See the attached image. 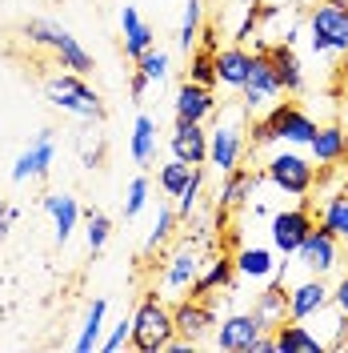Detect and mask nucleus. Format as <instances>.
<instances>
[{
	"label": "nucleus",
	"instance_id": "obj_1",
	"mask_svg": "<svg viewBox=\"0 0 348 353\" xmlns=\"http://www.w3.org/2000/svg\"><path fill=\"white\" fill-rule=\"evenodd\" d=\"M316 121L308 117L296 101H276L268 112H261L252 125H248V145L261 149V145H272V141H284V145H305L316 137Z\"/></svg>",
	"mask_w": 348,
	"mask_h": 353
},
{
	"label": "nucleus",
	"instance_id": "obj_2",
	"mask_svg": "<svg viewBox=\"0 0 348 353\" xmlns=\"http://www.w3.org/2000/svg\"><path fill=\"white\" fill-rule=\"evenodd\" d=\"M248 125H252V112L244 105H224L217 109V125L208 132V165L217 173L237 169L244 149H248Z\"/></svg>",
	"mask_w": 348,
	"mask_h": 353
},
{
	"label": "nucleus",
	"instance_id": "obj_3",
	"mask_svg": "<svg viewBox=\"0 0 348 353\" xmlns=\"http://www.w3.org/2000/svg\"><path fill=\"white\" fill-rule=\"evenodd\" d=\"M173 341H176L173 305L153 289V293L140 297V305L132 309V350L136 353H168Z\"/></svg>",
	"mask_w": 348,
	"mask_h": 353
},
{
	"label": "nucleus",
	"instance_id": "obj_4",
	"mask_svg": "<svg viewBox=\"0 0 348 353\" xmlns=\"http://www.w3.org/2000/svg\"><path fill=\"white\" fill-rule=\"evenodd\" d=\"M44 101H48L52 109L76 117V121H105V101H100V92L88 85L80 72H68V68L44 77Z\"/></svg>",
	"mask_w": 348,
	"mask_h": 353
},
{
	"label": "nucleus",
	"instance_id": "obj_5",
	"mask_svg": "<svg viewBox=\"0 0 348 353\" xmlns=\"http://www.w3.org/2000/svg\"><path fill=\"white\" fill-rule=\"evenodd\" d=\"M24 37H28V44H36V48H48L61 61V68H68V72H80V77L92 72V52L68 32L65 24L48 21V17H32V21L24 24Z\"/></svg>",
	"mask_w": 348,
	"mask_h": 353
},
{
	"label": "nucleus",
	"instance_id": "obj_6",
	"mask_svg": "<svg viewBox=\"0 0 348 353\" xmlns=\"http://www.w3.org/2000/svg\"><path fill=\"white\" fill-rule=\"evenodd\" d=\"M200 265H204V253H200V245L196 241H176L168 253H164V261H160V285L156 293L173 305L180 297H188L196 285V277H200Z\"/></svg>",
	"mask_w": 348,
	"mask_h": 353
},
{
	"label": "nucleus",
	"instance_id": "obj_7",
	"mask_svg": "<svg viewBox=\"0 0 348 353\" xmlns=\"http://www.w3.org/2000/svg\"><path fill=\"white\" fill-rule=\"evenodd\" d=\"M308 48L316 57H345L348 52V4L320 0L308 12Z\"/></svg>",
	"mask_w": 348,
	"mask_h": 353
},
{
	"label": "nucleus",
	"instance_id": "obj_8",
	"mask_svg": "<svg viewBox=\"0 0 348 353\" xmlns=\"http://www.w3.org/2000/svg\"><path fill=\"white\" fill-rule=\"evenodd\" d=\"M264 176L272 181V189H281L284 197H305L308 201L312 185H316V161L305 157V153H296V149H281V153L268 157Z\"/></svg>",
	"mask_w": 348,
	"mask_h": 353
},
{
	"label": "nucleus",
	"instance_id": "obj_9",
	"mask_svg": "<svg viewBox=\"0 0 348 353\" xmlns=\"http://www.w3.org/2000/svg\"><path fill=\"white\" fill-rule=\"evenodd\" d=\"M173 321H176V337L180 341H188V345H213V337H217V305H213V297H180L173 301Z\"/></svg>",
	"mask_w": 348,
	"mask_h": 353
},
{
	"label": "nucleus",
	"instance_id": "obj_10",
	"mask_svg": "<svg viewBox=\"0 0 348 353\" xmlns=\"http://www.w3.org/2000/svg\"><path fill=\"white\" fill-rule=\"evenodd\" d=\"M281 97H284V85H281V77H276V68H272V61H268L264 52H252L248 81L240 88V105L252 112V117H261V112H268Z\"/></svg>",
	"mask_w": 348,
	"mask_h": 353
},
{
	"label": "nucleus",
	"instance_id": "obj_11",
	"mask_svg": "<svg viewBox=\"0 0 348 353\" xmlns=\"http://www.w3.org/2000/svg\"><path fill=\"white\" fill-rule=\"evenodd\" d=\"M312 229H316L312 209H308V205H292V209L272 213V221H268V241H272V249H276L281 257H296V249L305 245V237Z\"/></svg>",
	"mask_w": 348,
	"mask_h": 353
},
{
	"label": "nucleus",
	"instance_id": "obj_12",
	"mask_svg": "<svg viewBox=\"0 0 348 353\" xmlns=\"http://www.w3.org/2000/svg\"><path fill=\"white\" fill-rule=\"evenodd\" d=\"M261 333H264L261 317H257L252 309H237V313L220 317L217 337H213V350H220V353H248L252 345H257Z\"/></svg>",
	"mask_w": 348,
	"mask_h": 353
},
{
	"label": "nucleus",
	"instance_id": "obj_13",
	"mask_svg": "<svg viewBox=\"0 0 348 353\" xmlns=\"http://www.w3.org/2000/svg\"><path fill=\"white\" fill-rule=\"evenodd\" d=\"M296 261H301V269L312 273V277L336 273V265H340V237L328 233L325 225H316V229L305 237V245L296 249Z\"/></svg>",
	"mask_w": 348,
	"mask_h": 353
},
{
	"label": "nucleus",
	"instance_id": "obj_14",
	"mask_svg": "<svg viewBox=\"0 0 348 353\" xmlns=\"http://www.w3.org/2000/svg\"><path fill=\"white\" fill-rule=\"evenodd\" d=\"M325 309H332V289L325 285V277L305 273V281H296V285L288 289V313H292L296 321H312V317H320Z\"/></svg>",
	"mask_w": 348,
	"mask_h": 353
},
{
	"label": "nucleus",
	"instance_id": "obj_15",
	"mask_svg": "<svg viewBox=\"0 0 348 353\" xmlns=\"http://www.w3.org/2000/svg\"><path fill=\"white\" fill-rule=\"evenodd\" d=\"M217 109H220V101H217L213 88L193 85V81H180V88H176V97H173L176 121H196V125H204L208 117H217Z\"/></svg>",
	"mask_w": 348,
	"mask_h": 353
},
{
	"label": "nucleus",
	"instance_id": "obj_16",
	"mask_svg": "<svg viewBox=\"0 0 348 353\" xmlns=\"http://www.w3.org/2000/svg\"><path fill=\"white\" fill-rule=\"evenodd\" d=\"M52 161H56V132L52 129H41L36 132V141L17 157V165H12V181L21 185V181H32V176H44L52 169Z\"/></svg>",
	"mask_w": 348,
	"mask_h": 353
},
{
	"label": "nucleus",
	"instance_id": "obj_17",
	"mask_svg": "<svg viewBox=\"0 0 348 353\" xmlns=\"http://www.w3.org/2000/svg\"><path fill=\"white\" fill-rule=\"evenodd\" d=\"M257 52H264L272 61V68H276V77H281V85H284V97H301L305 92V65H301L296 48L288 41H272V44H264V48H257Z\"/></svg>",
	"mask_w": 348,
	"mask_h": 353
},
{
	"label": "nucleus",
	"instance_id": "obj_18",
	"mask_svg": "<svg viewBox=\"0 0 348 353\" xmlns=\"http://www.w3.org/2000/svg\"><path fill=\"white\" fill-rule=\"evenodd\" d=\"M220 289H237V261L224 249L213 253V257H204L200 277H196V285H193V297H217Z\"/></svg>",
	"mask_w": 348,
	"mask_h": 353
},
{
	"label": "nucleus",
	"instance_id": "obj_19",
	"mask_svg": "<svg viewBox=\"0 0 348 353\" xmlns=\"http://www.w3.org/2000/svg\"><path fill=\"white\" fill-rule=\"evenodd\" d=\"M168 149H173V157L188 161V165H208V129L196 125V121H176Z\"/></svg>",
	"mask_w": 348,
	"mask_h": 353
},
{
	"label": "nucleus",
	"instance_id": "obj_20",
	"mask_svg": "<svg viewBox=\"0 0 348 353\" xmlns=\"http://www.w3.org/2000/svg\"><path fill=\"white\" fill-rule=\"evenodd\" d=\"M257 185H261V173L257 169H248V165H237V169H228V173H220V193H217V209H240L244 201L257 193Z\"/></svg>",
	"mask_w": 348,
	"mask_h": 353
},
{
	"label": "nucleus",
	"instance_id": "obj_21",
	"mask_svg": "<svg viewBox=\"0 0 348 353\" xmlns=\"http://www.w3.org/2000/svg\"><path fill=\"white\" fill-rule=\"evenodd\" d=\"M248 68H252V52L244 48V44H220L217 52V85L220 88H232V92H240L244 88V81H248Z\"/></svg>",
	"mask_w": 348,
	"mask_h": 353
},
{
	"label": "nucleus",
	"instance_id": "obj_22",
	"mask_svg": "<svg viewBox=\"0 0 348 353\" xmlns=\"http://www.w3.org/2000/svg\"><path fill=\"white\" fill-rule=\"evenodd\" d=\"M308 157H312L320 169H332V165L348 161V129L345 125H320L316 137L308 141Z\"/></svg>",
	"mask_w": 348,
	"mask_h": 353
},
{
	"label": "nucleus",
	"instance_id": "obj_23",
	"mask_svg": "<svg viewBox=\"0 0 348 353\" xmlns=\"http://www.w3.org/2000/svg\"><path fill=\"white\" fill-rule=\"evenodd\" d=\"M232 261H237V277H248V281H272L281 273L276 249H264V245H240Z\"/></svg>",
	"mask_w": 348,
	"mask_h": 353
},
{
	"label": "nucleus",
	"instance_id": "obj_24",
	"mask_svg": "<svg viewBox=\"0 0 348 353\" xmlns=\"http://www.w3.org/2000/svg\"><path fill=\"white\" fill-rule=\"evenodd\" d=\"M41 205H44V213L52 217V237H56V245H68V237L76 233V221H80L76 197L72 193H44Z\"/></svg>",
	"mask_w": 348,
	"mask_h": 353
},
{
	"label": "nucleus",
	"instance_id": "obj_25",
	"mask_svg": "<svg viewBox=\"0 0 348 353\" xmlns=\"http://www.w3.org/2000/svg\"><path fill=\"white\" fill-rule=\"evenodd\" d=\"M272 333H276V353H320V350H328L325 337L312 330V325L296 321V317H288Z\"/></svg>",
	"mask_w": 348,
	"mask_h": 353
},
{
	"label": "nucleus",
	"instance_id": "obj_26",
	"mask_svg": "<svg viewBox=\"0 0 348 353\" xmlns=\"http://www.w3.org/2000/svg\"><path fill=\"white\" fill-rule=\"evenodd\" d=\"M120 32H124V57H129L132 65L156 44V28L140 21L136 4H124V8H120Z\"/></svg>",
	"mask_w": 348,
	"mask_h": 353
},
{
	"label": "nucleus",
	"instance_id": "obj_27",
	"mask_svg": "<svg viewBox=\"0 0 348 353\" xmlns=\"http://www.w3.org/2000/svg\"><path fill=\"white\" fill-rule=\"evenodd\" d=\"M252 313L261 317V325H264L268 333L276 330V325H284V321L292 317V313H288V289H284V281H272L264 293H257Z\"/></svg>",
	"mask_w": 348,
	"mask_h": 353
},
{
	"label": "nucleus",
	"instance_id": "obj_28",
	"mask_svg": "<svg viewBox=\"0 0 348 353\" xmlns=\"http://www.w3.org/2000/svg\"><path fill=\"white\" fill-rule=\"evenodd\" d=\"M156 149H160V137H156V121L149 112H140L136 121H132V137H129V157L132 165H140V169H149L156 161Z\"/></svg>",
	"mask_w": 348,
	"mask_h": 353
},
{
	"label": "nucleus",
	"instance_id": "obj_29",
	"mask_svg": "<svg viewBox=\"0 0 348 353\" xmlns=\"http://www.w3.org/2000/svg\"><path fill=\"white\" fill-rule=\"evenodd\" d=\"M76 141V153L85 161V169H96L105 161V132H100V121H80V132L72 137Z\"/></svg>",
	"mask_w": 348,
	"mask_h": 353
},
{
	"label": "nucleus",
	"instance_id": "obj_30",
	"mask_svg": "<svg viewBox=\"0 0 348 353\" xmlns=\"http://www.w3.org/2000/svg\"><path fill=\"white\" fill-rule=\"evenodd\" d=\"M105 313H109V301L96 297L85 313V325H80V337H76V350L80 353H92L100 350V337H105Z\"/></svg>",
	"mask_w": 348,
	"mask_h": 353
},
{
	"label": "nucleus",
	"instance_id": "obj_31",
	"mask_svg": "<svg viewBox=\"0 0 348 353\" xmlns=\"http://www.w3.org/2000/svg\"><path fill=\"white\" fill-rule=\"evenodd\" d=\"M196 169H200V165H188V161H180V157L164 161V165L156 169V185H160V193H164V197H176V193L193 181Z\"/></svg>",
	"mask_w": 348,
	"mask_h": 353
},
{
	"label": "nucleus",
	"instance_id": "obj_32",
	"mask_svg": "<svg viewBox=\"0 0 348 353\" xmlns=\"http://www.w3.org/2000/svg\"><path fill=\"white\" fill-rule=\"evenodd\" d=\"M204 28V0H184V17H180V32H176V48L193 52Z\"/></svg>",
	"mask_w": 348,
	"mask_h": 353
},
{
	"label": "nucleus",
	"instance_id": "obj_33",
	"mask_svg": "<svg viewBox=\"0 0 348 353\" xmlns=\"http://www.w3.org/2000/svg\"><path fill=\"white\" fill-rule=\"evenodd\" d=\"M176 221L180 217H176L173 205H160V209H156V221H153V229H149V237H144V253H160V249H168Z\"/></svg>",
	"mask_w": 348,
	"mask_h": 353
},
{
	"label": "nucleus",
	"instance_id": "obj_34",
	"mask_svg": "<svg viewBox=\"0 0 348 353\" xmlns=\"http://www.w3.org/2000/svg\"><path fill=\"white\" fill-rule=\"evenodd\" d=\"M320 225H325L328 233H336L340 241L348 237V189L336 193V197H328L325 205H320Z\"/></svg>",
	"mask_w": 348,
	"mask_h": 353
},
{
	"label": "nucleus",
	"instance_id": "obj_35",
	"mask_svg": "<svg viewBox=\"0 0 348 353\" xmlns=\"http://www.w3.org/2000/svg\"><path fill=\"white\" fill-rule=\"evenodd\" d=\"M193 85H204V88H217V52H204V48H193L188 52V77Z\"/></svg>",
	"mask_w": 348,
	"mask_h": 353
},
{
	"label": "nucleus",
	"instance_id": "obj_36",
	"mask_svg": "<svg viewBox=\"0 0 348 353\" xmlns=\"http://www.w3.org/2000/svg\"><path fill=\"white\" fill-rule=\"evenodd\" d=\"M112 237V221L109 213H100V209H88L85 213V241H88V253H100Z\"/></svg>",
	"mask_w": 348,
	"mask_h": 353
},
{
	"label": "nucleus",
	"instance_id": "obj_37",
	"mask_svg": "<svg viewBox=\"0 0 348 353\" xmlns=\"http://www.w3.org/2000/svg\"><path fill=\"white\" fill-rule=\"evenodd\" d=\"M168 61H173V57H168L164 48H156V44H153V48L136 61V72H144V77H149V85H160V81L168 77Z\"/></svg>",
	"mask_w": 348,
	"mask_h": 353
},
{
	"label": "nucleus",
	"instance_id": "obj_38",
	"mask_svg": "<svg viewBox=\"0 0 348 353\" xmlns=\"http://www.w3.org/2000/svg\"><path fill=\"white\" fill-rule=\"evenodd\" d=\"M200 193H204V173L196 169L193 181H188V185H184V189L176 193V217H180V221H188V217H193V213H196V205H200Z\"/></svg>",
	"mask_w": 348,
	"mask_h": 353
},
{
	"label": "nucleus",
	"instance_id": "obj_39",
	"mask_svg": "<svg viewBox=\"0 0 348 353\" xmlns=\"http://www.w3.org/2000/svg\"><path fill=\"white\" fill-rule=\"evenodd\" d=\"M144 205H149V176L140 173V176H132V185H129V197H124V221L140 217Z\"/></svg>",
	"mask_w": 348,
	"mask_h": 353
},
{
	"label": "nucleus",
	"instance_id": "obj_40",
	"mask_svg": "<svg viewBox=\"0 0 348 353\" xmlns=\"http://www.w3.org/2000/svg\"><path fill=\"white\" fill-rule=\"evenodd\" d=\"M132 345V317H124V321H116L109 330V337H100V350L105 353H120Z\"/></svg>",
	"mask_w": 348,
	"mask_h": 353
},
{
	"label": "nucleus",
	"instance_id": "obj_41",
	"mask_svg": "<svg viewBox=\"0 0 348 353\" xmlns=\"http://www.w3.org/2000/svg\"><path fill=\"white\" fill-rule=\"evenodd\" d=\"M196 48H204V52H220V28H217V24H204V28H200Z\"/></svg>",
	"mask_w": 348,
	"mask_h": 353
},
{
	"label": "nucleus",
	"instance_id": "obj_42",
	"mask_svg": "<svg viewBox=\"0 0 348 353\" xmlns=\"http://www.w3.org/2000/svg\"><path fill=\"white\" fill-rule=\"evenodd\" d=\"M332 309H340V317L348 321V273L336 281V289H332Z\"/></svg>",
	"mask_w": 348,
	"mask_h": 353
},
{
	"label": "nucleus",
	"instance_id": "obj_43",
	"mask_svg": "<svg viewBox=\"0 0 348 353\" xmlns=\"http://www.w3.org/2000/svg\"><path fill=\"white\" fill-rule=\"evenodd\" d=\"M248 353H276V333H268V330H264L261 337H257V345H252Z\"/></svg>",
	"mask_w": 348,
	"mask_h": 353
},
{
	"label": "nucleus",
	"instance_id": "obj_44",
	"mask_svg": "<svg viewBox=\"0 0 348 353\" xmlns=\"http://www.w3.org/2000/svg\"><path fill=\"white\" fill-rule=\"evenodd\" d=\"M144 88H149V77H144V72H132V81H129L132 101H140V97H144Z\"/></svg>",
	"mask_w": 348,
	"mask_h": 353
},
{
	"label": "nucleus",
	"instance_id": "obj_45",
	"mask_svg": "<svg viewBox=\"0 0 348 353\" xmlns=\"http://www.w3.org/2000/svg\"><path fill=\"white\" fill-rule=\"evenodd\" d=\"M12 221H17V209H12V205H0V241H4V233H8Z\"/></svg>",
	"mask_w": 348,
	"mask_h": 353
},
{
	"label": "nucleus",
	"instance_id": "obj_46",
	"mask_svg": "<svg viewBox=\"0 0 348 353\" xmlns=\"http://www.w3.org/2000/svg\"><path fill=\"white\" fill-rule=\"evenodd\" d=\"M240 8H248V4H261V0H237Z\"/></svg>",
	"mask_w": 348,
	"mask_h": 353
},
{
	"label": "nucleus",
	"instance_id": "obj_47",
	"mask_svg": "<svg viewBox=\"0 0 348 353\" xmlns=\"http://www.w3.org/2000/svg\"><path fill=\"white\" fill-rule=\"evenodd\" d=\"M345 189H348V173H345Z\"/></svg>",
	"mask_w": 348,
	"mask_h": 353
},
{
	"label": "nucleus",
	"instance_id": "obj_48",
	"mask_svg": "<svg viewBox=\"0 0 348 353\" xmlns=\"http://www.w3.org/2000/svg\"><path fill=\"white\" fill-rule=\"evenodd\" d=\"M345 249H348V237H345Z\"/></svg>",
	"mask_w": 348,
	"mask_h": 353
},
{
	"label": "nucleus",
	"instance_id": "obj_49",
	"mask_svg": "<svg viewBox=\"0 0 348 353\" xmlns=\"http://www.w3.org/2000/svg\"><path fill=\"white\" fill-rule=\"evenodd\" d=\"M340 4H348V0H340Z\"/></svg>",
	"mask_w": 348,
	"mask_h": 353
},
{
	"label": "nucleus",
	"instance_id": "obj_50",
	"mask_svg": "<svg viewBox=\"0 0 348 353\" xmlns=\"http://www.w3.org/2000/svg\"><path fill=\"white\" fill-rule=\"evenodd\" d=\"M345 105H348V101H345Z\"/></svg>",
	"mask_w": 348,
	"mask_h": 353
}]
</instances>
